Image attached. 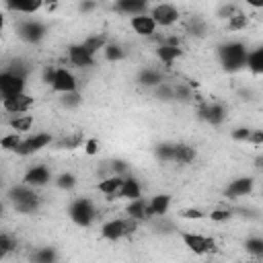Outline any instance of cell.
<instances>
[{
	"instance_id": "1",
	"label": "cell",
	"mask_w": 263,
	"mask_h": 263,
	"mask_svg": "<svg viewBox=\"0 0 263 263\" xmlns=\"http://www.w3.org/2000/svg\"><path fill=\"white\" fill-rule=\"evenodd\" d=\"M136 226H138V222L132 218H115L101 226V236L105 240H119V238L132 234L136 230Z\"/></svg>"
},
{
	"instance_id": "2",
	"label": "cell",
	"mask_w": 263,
	"mask_h": 263,
	"mask_svg": "<svg viewBox=\"0 0 263 263\" xmlns=\"http://www.w3.org/2000/svg\"><path fill=\"white\" fill-rule=\"evenodd\" d=\"M68 214H70V218H72L78 226H90L92 220H95V205H92L90 199L80 197V199L72 201Z\"/></svg>"
},
{
	"instance_id": "3",
	"label": "cell",
	"mask_w": 263,
	"mask_h": 263,
	"mask_svg": "<svg viewBox=\"0 0 263 263\" xmlns=\"http://www.w3.org/2000/svg\"><path fill=\"white\" fill-rule=\"evenodd\" d=\"M150 18L154 21V25L156 27H171V25H175L177 21H179V10H177V6L175 4H168V2H162V4H156V6H152L150 8Z\"/></svg>"
},
{
	"instance_id": "4",
	"label": "cell",
	"mask_w": 263,
	"mask_h": 263,
	"mask_svg": "<svg viewBox=\"0 0 263 263\" xmlns=\"http://www.w3.org/2000/svg\"><path fill=\"white\" fill-rule=\"evenodd\" d=\"M181 240L195 255H205V253H212L216 249V240L214 238L203 236V234H197V232H183L181 234Z\"/></svg>"
},
{
	"instance_id": "5",
	"label": "cell",
	"mask_w": 263,
	"mask_h": 263,
	"mask_svg": "<svg viewBox=\"0 0 263 263\" xmlns=\"http://www.w3.org/2000/svg\"><path fill=\"white\" fill-rule=\"evenodd\" d=\"M49 82H51V88H53L55 92H62V95L76 92V86H78L74 74H72L70 70H66V68H55V70L51 72Z\"/></svg>"
},
{
	"instance_id": "6",
	"label": "cell",
	"mask_w": 263,
	"mask_h": 263,
	"mask_svg": "<svg viewBox=\"0 0 263 263\" xmlns=\"http://www.w3.org/2000/svg\"><path fill=\"white\" fill-rule=\"evenodd\" d=\"M21 92H25V78L21 74H14V72H2L0 74V95H2V99L14 97V95H21Z\"/></svg>"
},
{
	"instance_id": "7",
	"label": "cell",
	"mask_w": 263,
	"mask_h": 263,
	"mask_svg": "<svg viewBox=\"0 0 263 263\" xmlns=\"http://www.w3.org/2000/svg\"><path fill=\"white\" fill-rule=\"evenodd\" d=\"M33 105H35V99H33L31 95H25V92L2 99V109H4L6 113H14V115H23V113H27Z\"/></svg>"
},
{
	"instance_id": "8",
	"label": "cell",
	"mask_w": 263,
	"mask_h": 263,
	"mask_svg": "<svg viewBox=\"0 0 263 263\" xmlns=\"http://www.w3.org/2000/svg\"><path fill=\"white\" fill-rule=\"evenodd\" d=\"M49 142H51V134H47V132L35 134V136H31V138H27V140H23V142H21V146L16 148V154H21V156L37 154V152H39V150H43Z\"/></svg>"
},
{
	"instance_id": "9",
	"label": "cell",
	"mask_w": 263,
	"mask_h": 263,
	"mask_svg": "<svg viewBox=\"0 0 263 263\" xmlns=\"http://www.w3.org/2000/svg\"><path fill=\"white\" fill-rule=\"evenodd\" d=\"M220 53H222V60H224V64H226L228 68H238V66H242L245 60H247V49H245V45H240V43L224 45Z\"/></svg>"
},
{
	"instance_id": "10",
	"label": "cell",
	"mask_w": 263,
	"mask_h": 263,
	"mask_svg": "<svg viewBox=\"0 0 263 263\" xmlns=\"http://www.w3.org/2000/svg\"><path fill=\"white\" fill-rule=\"evenodd\" d=\"M12 195H14L12 199H14V205H16L18 212H33V210L37 208V203H39L37 195H35V193L31 191V187H27V185L18 187Z\"/></svg>"
},
{
	"instance_id": "11",
	"label": "cell",
	"mask_w": 263,
	"mask_h": 263,
	"mask_svg": "<svg viewBox=\"0 0 263 263\" xmlns=\"http://www.w3.org/2000/svg\"><path fill=\"white\" fill-rule=\"evenodd\" d=\"M23 181H25L27 187H43V185H47L51 181V171L47 166H43V164H37V166L29 168L25 173Z\"/></svg>"
},
{
	"instance_id": "12",
	"label": "cell",
	"mask_w": 263,
	"mask_h": 263,
	"mask_svg": "<svg viewBox=\"0 0 263 263\" xmlns=\"http://www.w3.org/2000/svg\"><path fill=\"white\" fill-rule=\"evenodd\" d=\"M68 60H70L74 66H78V68H88V66L95 64V55H90V53L84 49L82 43H76V45H70V47H68Z\"/></svg>"
},
{
	"instance_id": "13",
	"label": "cell",
	"mask_w": 263,
	"mask_h": 263,
	"mask_svg": "<svg viewBox=\"0 0 263 263\" xmlns=\"http://www.w3.org/2000/svg\"><path fill=\"white\" fill-rule=\"evenodd\" d=\"M129 25H132V29H134L140 37H150V35H154V31H156V25H154V21L150 18L148 12H146V14L132 16Z\"/></svg>"
},
{
	"instance_id": "14",
	"label": "cell",
	"mask_w": 263,
	"mask_h": 263,
	"mask_svg": "<svg viewBox=\"0 0 263 263\" xmlns=\"http://www.w3.org/2000/svg\"><path fill=\"white\" fill-rule=\"evenodd\" d=\"M171 201H173V197L166 195V193L154 195L148 201V218H152V216H164L168 212V208H171Z\"/></svg>"
},
{
	"instance_id": "15",
	"label": "cell",
	"mask_w": 263,
	"mask_h": 263,
	"mask_svg": "<svg viewBox=\"0 0 263 263\" xmlns=\"http://www.w3.org/2000/svg\"><path fill=\"white\" fill-rule=\"evenodd\" d=\"M115 197H123V199H129V201H134V199H140L142 197V187H140V183L136 181V179H123V185H121V189L117 191V195Z\"/></svg>"
},
{
	"instance_id": "16",
	"label": "cell",
	"mask_w": 263,
	"mask_h": 263,
	"mask_svg": "<svg viewBox=\"0 0 263 263\" xmlns=\"http://www.w3.org/2000/svg\"><path fill=\"white\" fill-rule=\"evenodd\" d=\"M201 117L208 119L210 123L218 125V123H222L226 119V107L220 105V103H212V105H208V107L201 109Z\"/></svg>"
},
{
	"instance_id": "17",
	"label": "cell",
	"mask_w": 263,
	"mask_h": 263,
	"mask_svg": "<svg viewBox=\"0 0 263 263\" xmlns=\"http://www.w3.org/2000/svg\"><path fill=\"white\" fill-rule=\"evenodd\" d=\"M121 185H123V179H121L119 175H115V177L103 179V181L97 185V189H99L103 195H109V199H115V195H117V191L121 189Z\"/></svg>"
},
{
	"instance_id": "18",
	"label": "cell",
	"mask_w": 263,
	"mask_h": 263,
	"mask_svg": "<svg viewBox=\"0 0 263 263\" xmlns=\"http://www.w3.org/2000/svg\"><path fill=\"white\" fill-rule=\"evenodd\" d=\"M156 55H158V60L160 62H164L166 66H171L175 60H179L181 55H183V49L179 47V45H160L158 49H156Z\"/></svg>"
},
{
	"instance_id": "19",
	"label": "cell",
	"mask_w": 263,
	"mask_h": 263,
	"mask_svg": "<svg viewBox=\"0 0 263 263\" xmlns=\"http://www.w3.org/2000/svg\"><path fill=\"white\" fill-rule=\"evenodd\" d=\"M127 218L140 222V220H148V201L146 199H134L127 208Z\"/></svg>"
},
{
	"instance_id": "20",
	"label": "cell",
	"mask_w": 263,
	"mask_h": 263,
	"mask_svg": "<svg viewBox=\"0 0 263 263\" xmlns=\"http://www.w3.org/2000/svg\"><path fill=\"white\" fill-rule=\"evenodd\" d=\"M193 158H195V150L191 146H187V144H177L175 146V150H173V162H177V164H189V162H193Z\"/></svg>"
},
{
	"instance_id": "21",
	"label": "cell",
	"mask_w": 263,
	"mask_h": 263,
	"mask_svg": "<svg viewBox=\"0 0 263 263\" xmlns=\"http://www.w3.org/2000/svg\"><path fill=\"white\" fill-rule=\"evenodd\" d=\"M117 10L127 12L132 16H138V14H146L148 4L146 2H138V0H121V2H117Z\"/></svg>"
},
{
	"instance_id": "22",
	"label": "cell",
	"mask_w": 263,
	"mask_h": 263,
	"mask_svg": "<svg viewBox=\"0 0 263 263\" xmlns=\"http://www.w3.org/2000/svg\"><path fill=\"white\" fill-rule=\"evenodd\" d=\"M253 189V179H236V181H232L230 183V187L226 189V193L230 195V197H240V195H247L249 191Z\"/></svg>"
},
{
	"instance_id": "23",
	"label": "cell",
	"mask_w": 263,
	"mask_h": 263,
	"mask_svg": "<svg viewBox=\"0 0 263 263\" xmlns=\"http://www.w3.org/2000/svg\"><path fill=\"white\" fill-rule=\"evenodd\" d=\"M8 125H10V129H12V132H16V134L29 132V129L33 127V115H27V113L16 115V117H12V119L8 121Z\"/></svg>"
},
{
	"instance_id": "24",
	"label": "cell",
	"mask_w": 263,
	"mask_h": 263,
	"mask_svg": "<svg viewBox=\"0 0 263 263\" xmlns=\"http://www.w3.org/2000/svg\"><path fill=\"white\" fill-rule=\"evenodd\" d=\"M10 10L14 12H23V14H35L39 8H43V2L35 0V2H8L6 4Z\"/></svg>"
},
{
	"instance_id": "25",
	"label": "cell",
	"mask_w": 263,
	"mask_h": 263,
	"mask_svg": "<svg viewBox=\"0 0 263 263\" xmlns=\"http://www.w3.org/2000/svg\"><path fill=\"white\" fill-rule=\"evenodd\" d=\"M21 35H23L25 39H29V41H35V39H39V37L43 35V27H41L39 23L27 21V23L21 25Z\"/></svg>"
},
{
	"instance_id": "26",
	"label": "cell",
	"mask_w": 263,
	"mask_h": 263,
	"mask_svg": "<svg viewBox=\"0 0 263 263\" xmlns=\"http://www.w3.org/2000/svg\"><path fill=\"white\" fill-rule=\"evenodd\" d=\"M21 142H23L21 134L12 132V134H6V136L0 138V148L6 150V152H16V148L21 146Z\"/></svg>"
},
{
	"instance_id": "27",
	"label": "cell",
	"mask_w": 263,
	"mask_h": 263,
	"mask_svg": "<svg viewBox=\"0 0 263 263\" xmlns=\"http://www.w3.org/2000/svg\"><path fill=\"white\" fill-rule=\"evenodd\" d=\"M82 45H84V49H86L90 55H95L99 49H105L107 41H105V37H103V35H92V37H88Z\"/></svg>"
},
{
	"instance_id": "28",
	"label": "cell",
	"mask_w": 263,
	"mask_h": 263,
	"mask_svg": "<svg viewBox=\"0 0 263 263\" xmlns=\"http://www.w3.org/2000/svg\"><path fill=\"white\" fill-rule=\"evenodd\" d=\"M247 66L255 72V74H259L261 70H263V49H255L253 53H247Z\"/></svg>"
},
{
	"instance_id": "29",
	"label": "cell",
	"mask_w": 263,
	"mask_h": 263,
	"mask_svg": "<svg viewBox=\"0 0 263 263\" xmlns=\"http://www.w3.org/2000/svg\"><path fill=\"white\" fill-rule=\"evenodd\" d=\"M33 263H55V251L45 247V249H39L35 255H33Z\"/></svg>"
},
{
	"instance_id": "30",
	"label": "cell",
	"mask_w": 263,
	"mask_h": 263,
	"mask_svg": "<svg viewBox=\"0 0 263 263\" xmlns=\"http://www.w3.org/2000/svg\"><path fill=\"white\" fill-rule=\"evenodd\" d=\"M103 53H105V58H107L109 62H117V60H123V58H125V51H123L119 45H105Z\"/></svg>"
},
{
	"instance_id": "31",
	"label": "cell",
	"mask_w": 263,
	"mask_h": 263,
	"mask_svg": "<svg viewBox=\"0 0 263 263\" xmlns=\"http://www.w3.org/2000/svg\"><path fill=\"white\" fill-rule=\"evenodd\" d=\"M140 82H142V84H148V86H156V84L162 82V78H160L158 72H154V70H146V72H142Z\"/></svg>"
},
{
	"instance_id": "32",
	"label": "cell",
	"mask_w": 263,
	"mask_h": 263,
	"mask_svg": "<svg viewBox=\"0 0 263 263\" xmlns=\"http://www.w3.org/2000/svg\"><path fill=\"white\" fill-rule=\"evenodd\" d=\"M173 150H175L173 144H160V146L156 148V158L168 162V160H173Z\"/></svg>"
},
{
	"instance_id": "33",
	"label": "cell",
	"mask_w": 263,
	"mask_h": 263,
	"mask_svg": "<svg viewBox=\"0 0 263 263\" xmlns=\"http://www.w3.org/2000/svg\"><path fill=\"white\" fill-rule=\"evenodd\" d=\"M55 185H58L60 189H72V187L76 185V177L70 175V173H62V175L55 179Z\"/></svg>"
},
{
	"instance_id": "34",
	"label": "cell",
	"mask_w": 263,
	"mask_h": 263,
	"mask_svg": "<svg viewBox=\"0 0 263 263\" xmlns=\"http://www.w3.org/2000/svg\"><path fill=\"white\" fill-rule=\"evenodd\" d=\"M247 25V16L242 14V12H236L234 16H230V21H228V29L230 31H238V29H242Z\"/></svg>"
},
{
	"instance_id": "35",
	"label": "cell",
	"mask_w": 263,
	"mask_h": 263,
	"mask_svg": "<svg viewBox=\"0 0 263 263\" xmlns=\"http://www.w3.org/2000/svg\"><path fill=\"white\" fill-rule=\"evenodd\" d=\"M179 216L185 218V220H201L205 214L201 210H197V208H187V210H181Z\"/></svg>"
},
{
	"instance_id": "36",
	"label": "cell",
	"mask_w": 263,
	"mask_h": 263,
	"mask_svg": "<svg viewBox=\"0 0 263 263\" xmlns=\"http://www.w3.org/2000/svg\"><path fill=\"white\" fill-rule=\"evenodd\" d=\"M247 251L253 255H261L263 253V240L261 238H249L247 240Z\"/></svg>"
},
{
	"instance_id": "37",
	"label": "cell",
	"mask_w": 263,
	"mask_h": 263,
	"mask_svg": "<svg viewBox=\"0 0 263 263\" xmlns=\"http://www.w3.org/2000/svg\"><path fill=\"white\" fill-rule=\"evenodd\" d=\"M230 210H222V208H218V210H212V214H210V218L214 220V222H226V220H230Z\"/></svg>"
},
{
	"instance_id": "38",
	"label": "cell",
	"mask_w": 263,
	"mask_h": 263,
	"mask_svg": "<svg viewBox=\"0 0 263 263\" xmlns=\"http://www.w3.org/2000/svg\"><path fill=\"white\" fill-rule=\"evenodd\" d=\"M84 152H86L88 156H95V154H99V140H95V138L86 140V142H84Z\"/></svg>"
},
{
	"instance_id": "39",
	"label": "cell",
	"mask_w": 263,
	"mask_h": 263,
	"mask_svg": "<svg viewBox=\"0 0 263 263\" xmlns=\"http://www.w3.org/2000/svg\"><path fill=\"white\" fill-rule=\"evenodd\" d=\"M236 12H238L236 6H232V4H226V6L220 8V16H222V18H230V16H234Z\"/></svg>"
},
{
	"instance_id": "40",
	"label": "cell",
	"mask_w": 263,
	"mask_h": 263,
	"mask_svg": "<svg viewBox=\"0 0 263 263\" xmlns=\"http://www.w3.org/2000/svg\"><path fill=\"white\" fill-rule=\"evenodd\" d=\"M247 142H253V144H263V132L261 129H251V134H249V140Z\"/></svg>"
},
{
	"instance_id": "41",
	"label": "cell",
	"mask_w": 263,
	"mask_h": 263,
	"mask_svg": "<svg viewBox=\"0 0 263 263\" xmlns=\"http://www.w3.org/2000/svg\"><path fill=\"white\" fill-rule=\"evenodd\" d=\"M249 134H251V129H245V127H242V129H236V132L232 134V138H234V140H249Z\"/></svg>"
},
{
	"instance_id": "42",
	"label": "cell",
	"mask_w": 263,
	"mask_h": 263,
	"mask_svg": "<svg viewBox=\"0 0 263 263\" xmlns=\"http://www.w3.org/2000/svg\"><path fill=\"white\" fill-rule=\"evenodd\" d=\"M95 8V4H80V10H90Z\"/></svg>"
},
{
	"instance_id": "43",
	"label": "cell",
	"mask_w": 263,
	"mask_h": 263,
	"mask_svg": "<svg viewBox=\"0 0 263 263\" xmlns=\"http://www.w3.org/2000/svg\"><path fill=\"white\" fill-rule=\"evenodd\" d=\"M2 29H4V14L0 12V31H2Z\"/></svg>"
},
{
	"instance_id": "44",
	"label": "cell",
	"mask_w": 263,
	"mask_h": 263,
	"mask_svg": "<svg viewBox=\"0 0 263 263\" xmlns=\"http://www.w3.org/2000/svg\"><path fill=\"white\" fill-rule=\"evenodd\" d=\"M4 255H6V251H4V249H2V247H0V261H2V259H4Z\"/></svg>"
},
{
	"instance_id": "45",
	"label": "cell",
	"mask_w": 263,
	"mask_h": 263,
	"mask_svg": "<svg viewBox=\"0 0 263 263\" xmlns=\"http://www.w3.org/2000/svg\"><path fill=\"white\" fill-rule=\"evenodd\" d=\"M2 212H4V205H2V203H0V216H2Z\"/></svg>"
}]
</instances>
